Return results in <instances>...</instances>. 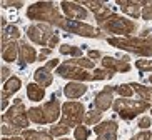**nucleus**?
Returning <instances> with one entry per match:
<instances>
[{"mask_svg": "<svg viewBox=\"0 0 152 140\" xmlns=\"http://www.w3.org/2000/svg\"><path fill=\"white\" fill-rule=\"evenodd\" d=\"M27 15L32 20H42V22H50V23H57V25H60V22L64 20L55 10L54 4H50V2H40V4L32 5Z\"/></svg>", "mask_w": 152, "mask_h": 140, "instance_id": "nucleus-1", "label": "nucleus"}, {"mask_svg": "<svg viewBox=\"0 0 152 140\" xmlns=\"http://www.w3.org/2000/svg\"><path fill=\"white\" fill-rule=\"evenodd\" d=\"M109 44L112 45H117L124 50H130V52H135V54L140 55H152V37L149 38H135V37H130V38H110Z\"/></svg>", "mask_w": 152, "mask_h": 140, "instance_id": "nucleus-2", "label": "nucleus"}, {"mask_svg": "<svg viewBox=\"0 0 152 140\" xmlns=\"http://www.w3.org/2000/svg\"><path fill=\"white\" fill-rule=\"evenodd\" d=\"M58 109H60V105L54 99L52 102L42 105V107H34V109H30L27 115L35 123H49V122H54L55 118L58 117Z\"/></svg>", "mask_w": 152, "mask_h": 140, "instance_id": "nucleus-3", "label": "nucleus"}, {"mask_svg": "<svg viewBox=\"0 0 152 140\" xmlns=\"http://www.w3.org/2000/svg\"><path fill=\"white\" fill-rule=\"evenodd\" d=\"M105 30L112 32V33H117V35H129L135 30V23L125 20V18L119 17V15L112 14L110 18H107L104 23H100Z\"/></svg>", "mask_w": 152, "mask_h": 140, "instance_id": "nucleus-4", "label": "nucleus"}, {"mask_svg": "<svg viewBox=\"0 0 152 140\" xmlns=\"http://www.w3.org/2000/svg\"><path fill=\"white\" fill-rule=\"evenodd\" d=\"M27 35L30 37L35 44L47 45V49H49L50 42L54 40V37L57 35V33H55L49 25H45V23H35V25H32V27L27 28Z\"/></svg>", "mask_w": 152, "mask_h": 140, "instance_id": "nucleus-5", "label": "nucleus"}, {"mask_svg": "<svg viewBox=\"0 0 152 140\" xmlns=\"http://www.w3.org/2000/svg\"><path fill=\"white\" fill-rule=\"evenodd\" d=\"M149 107L147 102H130V100H117L115 104H114V110L121 113V117L125 118V120H129V118L135 117L137 113L144 112V110Z\"/></svg>", "mask_w": 152, "mask_h": 140, "instance_id": "nucleus-6", "label": "nucleus"}, {"mask_svg": "<svg viewBox=\"0 0 152 140\" xmlns=\"http://www.w3.org/2000/svg\"><path fill=\"white\" fill-rule=\"evenodd\" d=\"M27 117L28 115H25V107H23V104L20 100H15L14 107L4 115V122L10 123L12 127L22 128V127H27V123H28Z\"/></svg>", "mask_w": 152, "mask_h": 140, "instance_id": "nucleus-7", "label": "nucleus"}, {"mask_svg": "<svg viewBox=\"0 0 152 140\" xmlns=\"http://www.w3.org/2000/svg\"><path fill=\"white\" fill-rule=\"evenodd\" d=\"M64 110V118H62V123L65 125H77L79 122L84 120V107L82 104L79 102H67V104L62 107Z\"/></svg>", "mask_w": 152, "mask_h": 140, "instance_id": "nucleus-8", "label": "nucleus"}, {"mask_svg": "<svg viewBox=\"0 0 152 140\" xmlns=\"http://www.w3.org/2000/svg\"><path fill=\"white\" fill-rule=\"evenodd\" d=\"M57 73L60 77H65V78H74V80H94V75L87 73L85 70H82L80 67H75L72 63H64L57 68Z\"/></svg>", "mask_w": 152, "mask_h": 140, "instance_id": "nucleus-9", "label": "nucleus"}, {"mask_svg": "<svg viewBox=\"0 0 152 140\" xmlns=\"http://www.w3.org/2000/svg\"><path fill=\"white\" fill-rule=\"evenodd\" d=\"M58 27H62L64 30H69V32H74V33H79V35H85V37H97L95 33V28L87 25V23H82V22H69L64 18L60 25Z\"/></svg>", "mask_w": 152, "mask_h": 140, "instance_id": "nucleus-10", "label": "nucleus"}, {"mask_svg": "<svg viewBox=\"0 0 152 140\" xmlns=\"http://www.w3.org/2000/svg\"><path fill=\"white\" fill-rule=\"evenodd\" d=\"M95 133L99 135V140H115L117 123L114 122V120L102 123V125L95 127Z\"/></svg>", "mask_w": 152, "mask_h": 140, "instance_id": "nucleus-11", "label": "nucleus"}, {"mask_svg": "<svg viewBox=\"0 0 152 140\" xmlns=\"http://www.w3.org/2000/svg\"><path fill=\"white\" fill-rule=\"evenodd\" d=\"M62 9H64V12H65V15H67L69 18H72V20H82V18L87 17L85 9L75 5L74 2H62Z\"/></svg>", "mask_w": 152, "mask_h": 140, "instance_id": "nucleus-12", "label": "nucleus"}, {"mask_svg": "<svg viewBox=\"0 0 152 140\" xmlns=\"http://www.w3.org/2000/svg\"><path fill=\"white\" fill-rule=\"evenodd\" d=\"M112 94H114V88H110V87H105L102 92H99L97 97H95V107H97L99 110H105L109 109V105L112 104Z\"/></svg>", "mask_w": 152, "mask_h": 140, "instance_id": "nucleus-13", "label": "nucleus"}, {"mask_svg": "<svg viewBox=\"0 0 152 140\" xmlns=\"http://www.w3.org/2000/svg\"><path fill=\"white\" fill-rule=\"evenodd\" d=\"M102 65L107 68V70H110V72H129L130 70V65L127 63V60H125V62H121V60L110 59V57H105Z\"/></svg>", "mask_w": 152, "mask_h": 140, "instance_id": "nucleus-14", "label": "nucleus"}, {"mask_svg": "<svg viewBox=\"0 0 152 140\" xmlns=\"http://www.w3.org/2000/svg\"><path fill=\"white\" fill-rule=\"evenodd\" d=\"M2 47H4V52H2V57H4L5 62H12V60H15V57H17V45H15V42L9 40V38H5V37H2Z\"/></svg>", "mask_w": 152, "mask_h": 140, "instance_id": "nucleus-15", "label": "nucleus"}, {"mask_svg": "<svg viewBox=\"0 0 152 140\" xmlns=\"http://www.w3.org/2000/svg\"><path fill=\"white\" fill-rule=\"evenodd\" d=\"M18 60H20V65H25V63H30L35 60V50L32 49L28 44H20V49H18Z\"/></svg>", "mask_w": 152, "mask_h": 140, "instance_id": "nucleus-16", "label": "nucleus"}, {"mask_svg": "<svg viewBox=\"0 0 152 140\" xmlns=\"http://www.w3.org/2000/svg\"><path fill=\"white\" fill-rule=\"evenodd\" d=\"M85 92H87V87H85L84 83H77V82H72V83H69V85L65 87L64 94L67 95L69 99H79V97H82Z\"/></svg>", "mask_w": 152, "mask_h": 140, "instance_id": "nucleus-17", "label": "nucleus"}, {"mask_svg": "<svg viewBox=\"0 0 152 140\" xmlns=\"http://www.w3.org/2000/svg\"><path fill=\"white\" fill-rule=\"evenodd\" d=\"M20 88V78L17 77H10L9 80L5 82L4 85V92H2V99H9L12 94H15V92Z\"/></svg>", "mask_w": 152, "mask_h": 140, "instance_id": "nucleus-18", "label": "nucleus"}, {"mask_svg": "<svg viewBox=\"0 0 152 140\" xmlns=\"http://www.w3.org/2000/svg\"><path fill=\"white\" fill-rule=\"evenodd\" d=\"M35 80L39 82L42 87H49L50 83H52V80H54V77L50 75V70H47L45 67H42L35 72Z\"/></svg>", "mask_w": 152, "mask_h": 140, "instance_id": "nucleus-19", "label": "nucleus"}, {"mask_svg": "<svg viewBox=\"0 0 152 140\" xmlns=\"http://www.w3.org/2000/svg\"><path fill=\"white\" fill-rule=\"evenodd\" d=\"M27 95H28V99H30V100H34V102H39V100H42V97L45 95L44 87H42V85H37V83H30V85L27 87Z\"/></svg>", "mask_w": 152, "mask_h": 140, "instance_id": "nucleus-20", "label": "nucleus"}, {"mask_svg": "<svg viewBox=\"0 0 152 140\" xmlns=\"http://www.w3.org/2000/svg\"><path fill=\"white\" fill-rule=\"evenodd\" d=\"M23 137H25V140H52V137L49 133H42V132H35V130H25Z\"/></svg>", "mask_w": 152, "mask_h": 140, "instance_id": "nucleus-21", "label": "nucleus"}, {"mask_svg": "<svg viewBox=\"0 0 152 140\" xmlns=\"http://www.w3.org/2000/svg\"><path fill=\"white\" fill-rule=\"evenodd\" d=\"M119 5L124 7V12H127L129 15H132V17H139L137 4H134V2H119Z\"/></svg>", "mask_w": 152, "mask_h": 140, "instance_id": "nucleus-22", "label": "nucleus"}, {"mask_svg": "<svg viewBox=\"0 0 152 140\" xmlns=\"http://www.w3.org/2000/svg\"><path fill=\"white\" fill-rule=\"evenodd\" d=\"M69 63H72V65H75V67H84V68H92L95 65L94 62L90 59H74V60H69Z\"/></svg>", "mask_w": 152, "mask_h": 140, "instance_id": "nucleus-23", "label": "nucleus"}, {"mask_svg": "<svg viewBox=\"0 0 152 140\" xmlns=\"http://www.w3.org/2000/svg\"><path fill=\"white\" fill-rule=\"evenodd\" d=\"M102 118V115H100V110H92L90 113H87V117L84 118V122L87 123V125H94L95 122H99Z\"/></svg>", "mask_w": 152, "mask_h": 140, "instance_id": "nucleus-24", "label": "nucleus"}, {"mask_svg": "<svg viewBox=\"0 0 152 140\" xmlns=\"http://www.w3.org/2000/svg\"><path fill=\"white\" fill-rule=\"evenodd\" d=\"M60 54H64V55H74V57H79V55H82V50H80V49H77V47L62 45V47H60Z\"/></svg>", "mask_w": 152, "mask_h": 140, "instance_id": "nucleus-25", "label": "nucleus"}, {"mask_svg": "<svg viewBox=\"0 0 152 140\" xmlns=\"http://www.w3.org/2000/svg\"><path fill=\"white\" fill-rule=\"evenodd\" d=\"M69 132V125H65V123H60V125H57V127H52L50 128V135H65Z\"/></svg>", "mask_w": 152, "mask_h": 140, "instance_id": "nucleus-26", "label": "nucleus"}, {"mask_svg": "<svg viewBox=\"0 0 152 140\" xmlns=\"http://www.w3.org/2000/svg\"><path fill=\"white\" fill-rule=\"evenodd\" d=\"M90 135V130L89 128H85V127L79 125L75 128V139L77 140H87V137Z\"/></svg>", "mask_w": 152, "mask_h": 140, "instance_id": "nucleus-27", "label": "nucleus"}, {"mask_svg": "<svg viewBox=\"0 0 152 140\" xmlns=\"http://www.w3.org/2000/svg\"><path fill=\"white\" fill-rule=\"evenodd\" d=\"M2 37H5V38H17L18 37V28L12 27V25H7V27L4 28V35Z\"/></svg>", "mask_w": 152, "mask_h": 140, "instance_id": "nucleus-28", "label": "nucleus"}, {"mask_svg": "<svg viewBox=\"0 0 152 140\" xmlns=\"http://www.w3.org/2000/svg\"><path fill=\"white\" fill-rule=\"evenodd\" d=\"M119 94L122 95V97H130V95L134 94V88H132V85H121L115 88Z\"/></svg>", "mask_w": 152, "mask_h": 140, "instance_id": "nucleus-29", "label": "nucleus"}, {"mask_svg": "<svg viewBox=\"0 0 152 140\" xmlns=\"http://www.w3.org/2000/svg\"><path fill=\"white\" fill-rule=\"evenodd\" d=\"M110 78L112 72L110 70H95L94 72V80H104V78Z\"/></svg>", "mask_w": 152, "mask_h": 140, "instance_id": "nucleus-30", "label": "nucleus"}, {"mask_svg": "<svg viewBox=\"0 0 152 140\" xmlns=\"http://www.w3.org/2000/svg\"><path fill=\"white\" fill-rule=\"evenodd\" d=\"M135 65H137L140 70H152V62H149V60H139Z\"/></svg>", "mask_w": 152, "mask_h": 140, "instance_id": "nucleus-31", "label": "nucleus"}, {"mask_svg": "<svg viewBox=\"0 0 152 140\" xmlns=\"http://www.w3.org/2000/svg\"><path fill=\"white\" fill-rule=\"evenodd\" d=\"M18 130H20V128H17V127H9V125L2 127V133H4V135H12V133H17Z\"/></svg>", "mask_w": 152, "mask_h": 140, "instance_id": "nucleus-32", "label": "nucleus"}, {"mask_svg": "<svg viewBox=\"0 0 152 140\" xmlns=\"http://www.w3.org/2000/svg\"><path fill=\"white\" fill-rule=\"evenodd\" d=\"M142 17L145 18V20H152V5H149V7H145V9H144Z\"/></svg>", "mask_w": 152, "mask_h": 140, "instance_id": "nucleus-33", "label": "nucleus"}, {"mask_svg": "<svg viewBox=\"0 0 152 140\" xmlns=\"http://www.w3.org/2000/svg\"><path fill=\"white\" fill-rule=\"evenodd\" d=\"M139 127H140V128H149V127H151V118L149 117L140 118V120H139Z\"/></svg>", "mask_w": 152, "mask_h": 140, "instance_id": "nucleus-34", "label": "nucleus"}, {"mask_svg": "<svg viewBox=\"0 0 152 140\" xmlns=\"http://www.w3.org/2000/svg\"><path fill=\"white\" fill-rule=\"evenodd\" d=\"M151 139V133L149 132H142V133H139L137 137H134L132 140H149Z\"/></svg>", "mask_w": 152, "mask_h": 140, "instance_id": "nucleus-35", "label": "nucleus"}, {"mask_svg": "<svg viewBox=\"0 0 152 140\" xmlns=\"http://www.w3.org/2000/svg\"><path fill=\"white\" fill-rule=\"evenodd\" d=\"M57 65H58V60L55 59V60H50V62L45 65V68H47V70H52V68H55Z\"/></svg>", "mask_w": 152, "mask_h": 140, "instance_id": "nucleus-36", "label": "nucleus"}, {"mask_svg": "<svg viewBox=\"0 0 152 140\" xmlns=\"http://www.w3.org/2000/svg\"><path fill=\"white\" fill-rule=\"evenodd\" d=\"M22 7V2H4V7Z\"/></svg>", "mask_w": 152, "mask_h": 140, "instance_id": "nucleus-37", "label": "nucleus"}, {"mask_svg": "<svg viewBox=\"0 0 152 140\" xmlns=\"http://www.w3.org/2000/svg\"><path fill=\"white\" fill-rule=\"evenodd\" d=\"M89 57H90V59H99V57H100V52H97V50H90Z\"/></svg>", "mask_w": 152, "mask_h": 140, "instance_id": "nucleus-38", "label": "nucleus"}, {"mask_svg": "<svg viewBox=\"0 0 152 140\" xmlns=\"http://www.w3.org/2000/svg\"><path fill=\"white\" fill-rule=\"evenodd\" d=\"M7 77H9V68H7V67H4V68H2V78L5 80Z\"/></svg>", "mask_w": 152, "mask_h": 140, "instance_id": "nucleus-39", "label": "nucleus"}, {"mask_svg": "<svg viewBox=\"0 0 152 140\" xmlns=\"http://www.w3.org/2000/svg\"><path fill=\"white\" fill-rule=\"evenodd\" d=\"M2 140H14V139H7V137H5V139H2Z\"/></svg>", "mask_w": 152, "mask_h": 140, "instance_id": "nucleus-40", "label": "nucleus"}, {"mask_svg": "<svg viewBox=\"0 0 152 140\" xmlns=\"http://www.w3.org/2000/svg\"><path fill=\"white\" fill-rule=\"evenodd\" d=\"M149 82H151V83H152V77H151V78H149Z\"/></svg>", "mask_w": 152, "mask_h": 140, "instance_id": "nucleus-41", "label": "nucleus"}, {"mask_svg": "<svg viewBox=\"0 0 152 140\" xmlns=\"http://www.w3.org/2000/svg\"><path fill=\"white\" fill-rule=\"evenodd\" d=\"M62 140H69V139H62Z\"/></svg>", "mask_w": 152, "mask_h": 140, "instance_id": "nucleus-42", "label": "nucleus"}]
</instances>
